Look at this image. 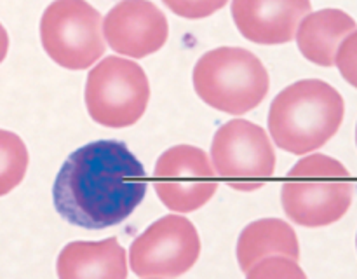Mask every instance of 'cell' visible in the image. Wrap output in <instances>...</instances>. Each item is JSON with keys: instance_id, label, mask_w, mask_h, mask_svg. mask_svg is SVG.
<instances>
[{"instance_id": "1", "label": "cell", "mask_w": 357, "mask_h": 279, "mask_svg": "<svg viewBox=\"0 0 357 279\" xmlns=\"http://www.w3.org/2000/svg\"><path fill=\"white\" fill-rule=\"evenodd\" d=\"M149 188L138 157L119 140H96L73 150L52 183V204L72 225L101 230L119 225Z\"/></svg>"}, {"instance_id": "2", "label": "cell", "mask_w": 357, "mask_h": 279, "mask_svg": "<svg viewBox=\"0 0 357 279\" xmlns=\"http://www.w3.org/2000/svg\"><path fill=\"white\" fill-rule=\"evenodd\" d=\"M345 100L337 87L321 79L289 84L272 100L268 135L275 146L307 156L326 145L342 128Z\"/></svg>"}, {"instance_id": "3", "label": "cell", "mask_w": 357, "mask_h": 279, "mask_svg": "<svg viewBox=\"0 0 357 279\" xmlns=\"http://www.w3.org/2000/svg\"><path fill=\"white\" fill-rule=\"evenodd\" d=\"M354 201V183L347 167L335 157L312 152L286 174L281 204L293 223L319 229L344 218Z\"/></svg>"}, {"instance_id": "4", "label": "cell", "mask_w": 357, "mask_h": 279, "mask_svg": "<svg viewBox=\"0 0 357 279\" xmlns=\"http://www.w3.org/2000/svg\"><path fill=\"white\" fill-rule=\"evenodd\" d=\"M192 84L208 107L229 115H244L267 98L271 79L257 54L244 47L223 45L197 59Z\"/></svg>"}, {"instance_id": "5", "label": "cell", "mask_w": 357, "mask_h": 279, "mask_svg": "<svg viewBox=\"0 0 357 279\" xmlns=\"http://www.w3.org/2000/svg\"><path fill=\"white\" fill-rule=\"evenodd\" d=\"M84 101L96 124L112 129L135 126L150 103L145 70L124 56H108L89 70Z\"/></svg>"}, {"instance_id": "6", "label": "cell", "mask_w": 357, "mask_h": 279, "mask_svg": "<svg viewBox=\"0 0 357 279\" xmlns=\"http://www.w3.org/2000/svg\"><path fill=\"white\" fill-rule=\"evenodd\" d=\"M45 54L66 70H87L105 54L103 17L87 0H54L40 17Z\"/></svg>"}, {"instance_id": "7", "label": "cell", "mask_w": 357, "mask_h": 279, "mask_svg": "<svg viewBox=\"0 0 357 279\" xmlns=\"http://www.w3.org/2000/svg\"><path fill=\"white\" fill-rule=\"evenodd\" d=\"M209 159L216 176L239 192L264 187L274 176L278 164L271 136L246 119H232L215 133Z\"/></svg>"}, {"instance_id": "8", "label": "cell", "mask_w": 357, "mask_h": 279, "mask_svg": "<svg viewBox=\"0 0 357 279\" xmlns=\"http://www.w3.org/2000/svg\"><path fill=\"white\" fill-rule=\"evenodd\" d=\"M197 229L180 213L160 216L131 243L128 264L138 278L176 279L201 257Z\"/></svg>"}, {"instance_id": "9", "label": "cell", "mask_w": 357, "mask_h": 279, "mask_svg": "<svg viewBox=\"0 0 357 279\" xmlns=\"http://www.w3.org/2000/svg\"><path fill=\"white\" fill-rule=\"evenodd\" d=\"M152 181L159 201L180 215L201 209L218 190V176L208 153L185 143L160 153Z\"/></svg>"}, {"instance_id": "10", "label": "cell", "mask_w": 357, "mask_h": 279, "mask_svg": "<svg viewBox=\"0 0 357 279\" xmlns=\"http://www.w3.org/2000/svg\"><path fill=\"white\" fill-rule=\"evenodd\" d=\"M103 37L117 54L142 59L166 45L169 23L150 0H121L103 17Z\"/></svg>"}, {"instance_id": "11", "label": "cell", "mask_w": 357, "mask_h": 279, "mask_svg": "<svg viewBox=\"0 0 357 279\" xmlns=\"http://www.w3.org/2000/svg\"><path fill=\"white\" fill-rule=\"evenodd\" d=\"M232 20L244 38L260 45L288 44L300 21L312 10L310 0H232Z\"/></svg>"}, {"instance_id": "12", "label": "cell", "mask_w": 357, "mask_h": 279, "mask_svg": "<svg viewBox=\"0 0 357 279\" xmlns=\"http://www.w3.org/2000/svg\"><path fill=\"white\" fill-rule=\"evenodd\" d=\"M128 251L117 237L72 241L56 260L58 279H128Z\"/></svg>"}, {"instance_id": "13", "label": "cell", "mask_w": 357, "mask_h": 279, "mask_svg": "<svg viewBox=\"0 0 357 279\" xmlns=\"http://www.w3.org/2000/svg\"><path fill=\"white\" fill-rule=\"evenodd\" d=\"M357 28L354 17L342 9L328 7L310 10L296 28L295 40L307 61L317 66H335V56L342 40Z\"/></svg>"}, {"instance_id": "14", "label": "cell", "mask_w": 357, "mask_h": 279, "mask_svg": "<svg viewBox=\"0 0 357 279\" xmlns=\"http://www.w3.org/2000/svg\"><path fill=\"white\" fill-rule=\"evenodd\" d=\"M289 257L300 260V241L286 220L260 218L248 223L236 246L237 264L246 274L257 262L267 257Z\"/></svg>"}, {"instance_id": "15", "label": "cell", "mask_w": 357, "mask_h": 279, "mask_svg": "<svg viewBox=\"0 0 357 279\" xmlns=\"http://www.w3.org/2000/svg\"><path fill=\"white\" fill-rule=\"evenodd\" d=\"M28 149L13 131L0 129V197L13 192L28 171Z\"/></svg>"}, {"instance_id": "16", "label": "cell", "mask_w": 357, "mask_h": 279, "mask_svg": "<svg viewBox=\"0 0 357 279\" xmlns=\"http://www.w3.org/2000/svg\"><path fill=\"white\" fill-rule=\"evenodd\" d=\"M246 279H309L298 260L289 257H267L246 272Z\"/></svg>"}, {"instance_id": "17", "label": "cell", "mask_w": 357, "mask_h": 279, "mask_svg": "<svg viewBox=\"0 0 357 279\" xmlns=\"http://www.w3.org/2000/svg\"><path fill=\"white\" fill-rule=\"evenodd\" d=\"M164 6L185 20H204L229 3V0H162Z\"/></svg>"}, {"instance_id": "18", "label": "cell", "mask_w": 357, "mask_h": 279, "mask_svg": "<svg viewBox=\"0 0 357 279\" xmlns=\"http://www.w3.org/2000/svg\"><path fill=\"white\" fill-rule=\"evenodd\" d=\"M335 66L345 82L357 89V28L342 40L335 56Z\"/></svg>"}, {"instance_id": "19", "label": "cell", "mask_w": 357, "mask_h": 279, "mask_svg": "<svg viewBox=\"0 0 357 279\" xmlns=\"http://www.w3.org/2000/svg\"><path fill=\"white\" fill-rule=\"evenodd\" d=\"M7 51H9V35H7V30L3 28V24L0 23V63L6 59Z\"/></svg>"}, {"instance_id": "20", "label": "cell", "mask_w": 357, "mask_h": 279, "mask_svg": "<svg viewBox=\"0 0 357 279\" xmlns=\"http://www.w3.org/2000/svg\"><path fill=\"white\" fill-rule=\"evenodd\" d=\"M356 145H357V124H356Z\"/></svg>"}, {"instance_id": "21", "label": "cell", "mask_w": 357, "mask_h": 279, "mask_svg": "<svg viewBox=\"0 0 357 279\" xmlns=\"http://www.w3.org/2000/svg\"><path fill=\"white\" fill-rule=\"evenodd\" d=\"M356 250H357V234H356Z\"/></svg>"}, {"instance_id": "22", "label": "cell", "mask_w": 357, "mask_h": 279, "mask_svg": "<svg viewBox=\"0 0 357 279\" xmlns=\"http://www.w3.org/2000/svg\"><path fill=\"white\" fill-rule=\"evenodd\" d=\"M146 279H160V278H146Z\"/></svg>"}]
</instances>
